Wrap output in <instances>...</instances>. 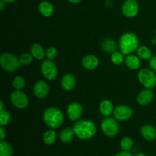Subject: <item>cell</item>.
Returning <instances> with one entry per match:
<instances>
[{
	"label": "cell",
	"mask_w": 156,
	"mask_h": 156,
	"mask_svg": "<svg viewBox=\"0 0 156 156\" xmlns=\"http://www.w3.org/2000/svg\"><path fill=\"white\" fill-rule=\"evenodd\" d=\"M75 136L82 140L91 139L97 132L95 124L88 120H80L76 122L73 127Z\"/></svg>",
	"instance_id": "cell-1"
},
{
	"label": "cell",
	"mask_w": 156,
	"mask_h": 156,
	"mask_svg": "<svg viewBox=\"0 0 156 156\" xmlns=\"http://www.w3.org/2000/svg\"><path fill=\"white\" fill-rule=\"evenodd\" d=\"M140 47V40L136 34L127 32L121 36L119 41V47L123 55L132 54Z\"/></svg>",
	"instance_id": "cell-2"
},
{
	"label": "cell",
	"mask_w": 156,
	"mask_h": 156,
	"mask_svg": "<svg viewBox=\"0 0 156 156\" xmlns=\"http://www.w3.org/2000/svg\"><path fill=\"white\" fill-rule=\"evenodd\" d=\"M44 120L45 124L51 129H57L63 123L64 115L60 109L56 107H50L44 111Z\"/></svg>",
	"instance_id": "cell-3"
},
{
	"label": "cell",
	"mask_w": 156,
	"mask_h": 156,
	"mask_svg": "<svg viewBox=\"0 0 156 156\" xmlns=\"http://www.w3.org/2000/svg\"><path fill=\"white\" fill-rule=\"evenodd\" d=\"M1 67L8 73H13L18 70L21 66L19 59L10 53H4L0 56Z\"/></svg>",
	"instance_id": "cell-4"
},
{
	"label": "cell",
	"mask_w": 156,
	"mask_h": 156,
	"mask_svg": "<svg viewBox=\"0 0 156 156\" xmlns=\"http://www.w3.org/2000/svg\"><path fill=\"white\" fill-rule=\"evenodd\" d=\"M138 79L146 88L152 89L156 86L155 72L148 69H143L138 73Z\"/></svg>",
	"instance_id": "cell-5"
},
{
	"label": "cell",
	"mask_w": 156,
	"mask_h": 156,
	"mask_svg": "<svg viewBox=\"0 0 156 156\" xmlns=\"http://www.w3.org/2000/svg\"><path fill=\"white\" fill-rule=\"evenodd\" d=\"M101 130L105 136L108 137H114L119 133L120 127L116 119L113 117H107L101 123Z\"/></svg>",
	"instance_id": "cell-6"
},
{
	"label": "cell",
	"mask_w": 156,
	"mask_h": 156,
	"mask_svg": "<svg viewBox=\"0 0 156 156\" xmlns=\"http://www.w3.org/2000/svg\"><path fill=\"white\" fill-rule=\"evenodd\" d=\"M41 73L48 80H53L57 77L58 69L53 60L47 59L43 61L41 66Z\"/></svg>",
	"instance_id": "cell-7"
},
{
	"label": "cell",
	"mask_w": 156,
	"mask_h": 156,
	"mask_svg": "<svg viewBox=\"0 0 156 156\" xmlns=\"http://www.w3.org/2000/svg\"><path fill=\"white\" fill-rule=\"evenodd\" d=\"M11 103L16 108L20 110L24 109L28 105V98L25 93L21 90H15L10 94Z\"/></svg>",
	"instance_id": "cell-8"
},
{
	"label": "cell",
	"mask_w": 156,
	"mask_h": 156,
	"mask_svg": "<svg viewBox=\"0 0 156 156\" xmlns=\"http://www.w3.org/2000/svg\"><path fill=\"white\" fill-rule=\"evenodd\" d=\"M140 11V5L136 0H126L122 6V13L126 18H134Z\"/></svg>",
	"instance_id": "cell-9"
},
{
	"label": "cell",
	"mask_w": 156,
	"mask_h": 156,
	"mask_svg": "<svg viewBox=\"0 0 156 156\" xmlns=\"http://www.w3.org/2000/svg\"><path fill=\"white\" fill-rule=\"evenodd\" d=\"M113 114H114V118L117 120L126 121L130 119L133 116V110L128 105H119L114 108Z\"/></svg>",
	"instance_id": "cell-10"
},
{
	"label": "cell",
	"mask_w": 156,
	"mask_h": 156,
	"mask_svg": "<svg viewBox=\"0 0 156 156\" xmlns=\"http://www.w3.org/2000/svg\"><path fill=\"white\" fill-rule=\"evenodd\" d=\"M83 109L82 106L78 102H72L67 108V116L71 121H78L82 117Z\"/></svg>",
	"instance_id": "cell-11"
},
{
	"label": "cell",
	"mask_w": 156,
	"mask_h": 156,
	"mask_svg": "<svg viewBox=\"0 0 156 156\" xmlns=\"http://www.w3.org/2000/svg\"><path fill=\"white\" fill-rule=\"evenodd\" d=\"M33 92L37 98H45L50 92V87L44 81H38L34 85Z\"/></svg>",
	"instance_id": "cell-12"
},
{
	"label": "cell",
	"mask_w": 156,
	"mask_h": 156,
	"mask_svg": "<svg viewBox=\"0 0 156 156\" xmlns=\"http://www.w3.org/2000/svg\"><path fill=\"white\" fill-rule=\"evenodd\" d=\"M154 98V92L149 88H146L139 93L137 96V103L142 106H145L152 101Z\"/></svg>",
	"instance_id": "cell-13"
},
{
	"label": "cell",
	"mask_w": 156,
	"mask_h": 156,
	"mask_svg": "<svg viewBox=\"0 0 156 156\" xmlns=\"http://www.w3.org/2000/svg\"><path fill=\"white\" fill-rule=\"evenodd\" d=\"M82 65L84 68L88 70L95 69L99 65V59L94 55H86V56L82 58Z\"/></svg>",
	"instance_id": "cell-14"
},
{
	"label": "cell",
	"mask_w": 156,
	"mask_h": 156,
	"mask_svg": "<svg viewBox=\"0 0 156 156\" xmlns=\"http://www.w3.org/2000/svg\"><path fill=\"white\" fill-rule=\"evenodd\" d=\"M140 131L143 138L147 141H153L156 139V129L152 125H144L142 126Z\"/></svg>",
	"instance_id": "cell-15"
},
{
	"label": "cell",
	"mask_w": 156,
	"mask_h": 156,
	"mask_svg": "<svg viewBox=\"0 0 156 156\" xmlns=\"http://www.w3.org/2000/svg\"><path fill=\"white\" fill-rule=\"evenodd\" d=\"M76 79L72 74H66L61 80V86L66 91H71L75 88Z\"/></svg>",
	"instance_id": "cell-16"
},
{
	"label": "cell",
	"mask_w": 156,
	"mask_h": 156,
	"mask_svg": "<svg viewBox=\"0 0 156 156\" xmlns=\"http://www.w3.org/2000/svg\"><path fill=\"white\" fill-rule=\"evenodd\" d=\"M38 11L43 16L50 17L54 12V7L49 2H41L38 5Z\"/></svg>",
	"instance_id": "cell-17"
},
{
	"label": "cell",
	"mask_w": 156,
	"mask_h": 156,
	"mask_svg": "<svg viewBox=\"0 0 156 156\" xmlns=\"http://www.w3.org/2000/svg\"><path fill=\"white\" fill-rule=\"evenodd\" d=\"M125 63L128 68L133 70L138 69L141 65L140 58L138 56H135L133 54L126 56V57L125 58Z\"/></svg>",
	"instance_id": "cell-18"
},
{
	"label": "cell",
	"mask_w": 156,
	"mask_h": 156,
	"mask_svg": "<svg viewBox=\"0 0 156 156\" xmlns=\"http://www.w3.org/2000/svg\"><path fill=\"white\" fill-rule=\"evenodd\" d=\"M99 110L101 114L105 117H109L113 112H114V105L112 102L109 100H104L101 102L99 105Z\"/></svg>",
	"instance_id": "cell-19"
},
{
	"label": "cell",
	"mask_w": 156,
	"mask_h": 156,
	"mask_svg": "<svg viewBox=\"0 0 156 156\" xmlns=\"http://www.w3.org/2000/svg\"><path fill=\"white\" fill-rule=\"evenodd\" d=\"M30 53L34 58L38 60H42L46 56V52L44 47L38 44H34L30 47Z\"/></svg>",
	"instance_id": "cell-20"
},
{
	"label": "cell",
	"mask_w": 156,
	"mask_h": 156,
	"mask_svg": "<svg viewBox=\"0 0 156 156\" xmlns=\"http://www.w3.org/2000/svg\"><path fill=\"white\" fill-rule=\"evenodd\" d=\"M75 136V133L73 128L67 127L62 129L59 134V140L62 143H68L72 141L73 136Z\"/></svg>",
	"instance_id": "cell-21"
},
{
	"label": "cell",
	"mask_w": 156,
	"mask_h": 156,
	"mask_svg": "<svg viewBox=\"0 0 156 156\" xmlns=\"http://www.w3.org/2000/svg\"><path fill=\"white\" fill-rule=\"evenodd\" d=\"M14 149L12 145L8 142L1 140L0 142V156H12Z\"/></svg>",
	"instance_id": "cell-22"
},
{
	"label": "cell",
	"mask_w": 156,
	"mask_h": 156,
	"mask_svg": "<svg viewBox=\"0 0 156 156\" xmlns=\"http://www.w3.org/2000/svg\"><path fill=\"white\" fill-rule=\"evenodd\" d=\"M101 48L106 53H112L115 52L116 50H117V44H116L114 40L108 38V39L105 40L102 42Z\"/></svg>",
	"instance_id": "cell-23"
},
{
	"label": "cell",
	"mask_w": 156,
	"mask_h": 156,
	"mask_svg": "<svg viewBox=\"0 0 156 156\" xmlns=\"http://www.w3.org/2000/svg\"><path fill=\"white\" fill-rule=\"evenodd\" d=\"M137 56L142 59H150L152 58V51L150 49L146 46H140L137 49Z\"/></svg>",
	"instance_id": "cell-24"
},
{
	"label": "cell",
	"mask_w": 156,
	"mask_h": 156,
	"mask_svg": "<svg viewBox=\"0 0 156 156\" xmlns=\"http://www.w3.org/2000/svg\"><path fill=\"white\" fill-rule=\"evenodd\" d=\"M43 140H44V143H46L47 145L53 144L56 140V134L55 131H53V129L46 131L43 135Z\"/></svg>",
	"instance_id": "cell-25"
},
{
	"label": "cell",
	"mask_w": 156,
	"mask_h": 156,
	"mask_svg": "<svg viewBox=\"0 0 156 156\" xmlns=\"http://www.w3.org/2000/svg\"><path fill=\"white\" fill-rule=\"evenodd\" d=\"M120 148L123 151H130L133 147V141L129 137H123L120 141Z\"/></svg>",
	"instance_id": "cell-26"
},
{
	"label": "cell",
	"mask_w": 156,
	"mask_h": 156,
	"mask_svg": "<svg viewBox=\"0 0 156 156\" xmlns=\"http://www.w3.org/2000/svg\"><path fill=\"white\" fill-rule=\"evenodd\" d=\"M111 62L116 66H120L121 65L123 62V61H125L124 58H123V54L121 52H117L115 51L114 53H111Z\"/></svg>",
	"instance_id": "cell-27"
},
{
	"label": "cell",
	"mask_w": 156,
	"mask_h": 156,
	"mask_svg": "<svg viewBox=\"0 0 156 156\" xmlns=\"http://www.w3.org/2000/svg\"><path fill=\"white\" fill-rule=\"evenodd\" d=\"M11 121V114L6 110H0V125L6 126Z\"/></svg>",
	"instance_id": "cell-28"
},
{
	"label": "cell",
	"mask_w": 156,
	"mask_h": 156,
	"mask_svg": "<svg viewBox=\"0 0 156 156\" xmlns=\"http://www.w3.org/2000/svg\"><path fill=\"white\" fill-rule=\"evenodd\" d=\"M25 79L24 77L21 76H18L13 79L12 82V85L15 90H21L25 86Z\"/></svg>",
	"instance_id": "cell-29"
},
{
	"label": "cell",
	"mask_w": 156,
	"mask_h": 156,
	"mask_svg": "<svg viewBox=\"0 0 156 156\" xmlns=\"http://www.w3.org/2000/svg\"><path fill=\"white\" fill-rule=\"evenodd\" d=\"M33 58L34 56H32L31 53H24L21 55V56H20L19 58V60L21 65L27 66L29 65V64L31 63L32 61H33Z\"/></svg>",
	"instance_id": "cell-30"
},
{
	"label": "cell",
	"mask_w": 156,
	"mask_h": 156,
	"mask_svg": "<svg viewBox=\"0 0 156 156\" xmlns=\"http://www.w3.org/2000/svg\"><path fill=\"white\" fill-rule=\"evenodd\" d=\"M57 56V50L54 47H50L46 50V56L47 59L53 60Z\"/></svg>",
	"instance_id": "cell-31"
},
{
	"label": "cell",
	"mask_w": 156,
	"mask_h": 156,
	"mask_svg": "<svg viewBox=\"0 0 156 156\" xmlns=\"http://www.w3.org/2000/svg\"><path fill=\"white\" fill-rule=\"evenodd\" d=\"M149 66H150L151 69L156 73V56H152L150 59H149Z\"/></svg>",
	"instance_id": "cell-32"
},
{
	"label": "cell",
	"mask_w": 156,
	"mask_h": 156,
	"mask_svg": "<svg viewBox=\"0 0 156 156\" xmlns=\"http://www.w3.org/2000/svg\"><path fill=\"white\" fill-rule=\"evenodd\" d=\"M6 136V130L3 126H0V139L1 140H4V139Z\"/></svg>",
	"instance_id": "cell-33"
},
{
	"label": "cell",
	"mask_w": 156,
	"mask_h": 156,
	"mask_svg": "<svg viewBox=\"0 0 156 156\" xmlns=\"http://www.w3.org/2000/svg\"><path fill=\"white\" fill-rule=\"evenodd\" d=\"M115 156H133L132 154L130 153L128 151H123V152H120L119 153H117Z\"/></svg>",
	"instance_id": "cell-34"
},
{
	"label": "cell",
	"mask_w": 156,
	"mask_h": 156,
	"mask_svg": "<svg viewBox=\"0 0 156 156\" xmlns=\"http://www.w3.org/2000/svg\"><path fill=\"white\" fill-rule=\"evenodd\" d=\"M5 4L6 2L3 1V0H1V1H0V10L1 11L4 10V9L5 8Z\"/></svg>",
	"instance_id": "cell-35"
},
{
	"label": "cell",
	"mask_w": 156,
	"mask_h": 156,
	"mask_svg": "<svg viewBox=\"0 0 156 156\" xmlns=\"http://www.w3.org/2000/svg\"><path fill=\"white\" fill-rule=\"evenodd\" d=\"M69 1L71 3H73V4H78V3L80 2L82 0H69Z\"/></svg>",
	"instance_id": "cell-36"
},
{
	"label": "cell",
	"mask_w": 156,
	"mask_h": 156,
	"mask_svg": "<svg viewBox=\"0 0 156 156\" xmlns=\"http://www.w3.org/2000/svg\"><path fill=\"white\" fill-rule=\"evenodd\" d=\"M4 109V101H0V110Z\"/></svg>",
	"instance_id": "cell-37"
},
{
	"label": "cell",
	"mask_w": 156,
	"mask_h": 156,
	"mask_svg": "<svg viewBox=\"0 0 156 156\" xmlns=\"http://www.w3.org/2000/svg\"><path fill=\"white\" fill-rule=\"evenodd\" d=\"M4 2H5L6 3H12V2H14L17 1V0H3Z\"/></svg>",
	"instance_id": "cell-38"
},
{
	"label": "cell",
	"mask_w": 156,
	"mask_h": 156,
	"mask_svg": "<svg viewBox=\"0 0 156 156\" xmlns=\"http://www.w3.org/2000/svg\"><path fill=\"white\" fill-rule=\"evenodd\" d=\"M135 156H148V155H146V154H144V153H138V154H136Z\"/></svg>",
	"instance_id": "cell-39"
},
{
	"label": "cell",
	"mask_w": 156,
	"mask_h": 156,
	"mask_svg": "<svg viewBox=\"0 0 156 156\" xmlns=\"http://www.w3.org/2000/svg\"><path fill=\"white\" fill-rule=\"evenodd\" d=\"M152 44H156V38H155V39L152 40Z\"/></svg>",
	"instance_id": "cell-40"
},
{
	"label": "cell",
	"mask_w": 156,
	"mask_h": 156,
	"mask_svg": "<svg viewBox=\"0 0 156 156\" xmlns=\"http://www.w3.org/2000/svg\"><path fill=\"white\" fill-rule=\"evenodd\" d=\"M155 38H156V30H155Z\"/></svg>",
	"instance_id": "cell-41"
}]
</instances>
